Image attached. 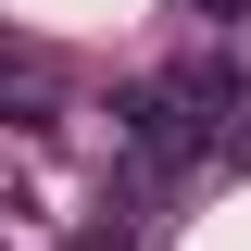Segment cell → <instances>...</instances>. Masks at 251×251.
I'll return each instance as SVG.
<instances>
[{"label":"cell","mask_w":251,"mask_h":251,"mask_svg":"<svg viewBox=\"0 0 251 251\" xmlns=\"http://www.w3.org/2000/svg\"><path fill=\"white\" fill-rule=\"evenodd\" d=\"M113 138H126V163H138V176H188V163H214V126L188 113L163 75L113 88Z\"/></svg>","instance_id":"6da1fadb"},{"label":"cell","mask_w":251,"mask_h":251,"mask_svg":"<svg viewBox=\"0 0 251 251\" xmlns=\"http://www.w3.org/2000/svg\"><path fill=\"white\" fill-rule=\"evenodd\" d=\"M163 88H176V100H188V113H201V126H214V151H226V126L251 113V75H239V63H226V50H188L176 75H163Z\"/></svg>","instance_id":"7a4b0ae2"},{"label":"cell","mask_w":251,"mask_h":251,"mask_svg":"<svg viewBox=\"0 0 251 251\" xmlns=\"http://www.w3.org/2000/svg\"><path fill=\"white\" fill-rule=\"evenodd\" d=\"M163 226H151V201H100L88 226H75V251H151Z\"/></svg>","instance_id":"3957f363"},{"label":"cell","mask_w":251,"mask_h":251,"mask_svg":"<svg viewBox=\"0 0 251 251\" xmlns=\"http://www.w3.org/2000/svg\"><path fill=\"white\" fill-rule=\"evenodd\" d=\"M214 176H251V113L226 126V151H214Z\"/></svg>","instance_id":"277c9868"},{"label":"cell","mask_w":251,"mask_h":251,"mask_svg":"<svg viewBox=\"0 0 251 251\" xmlns=\"http://www.w3.org/2000/svg\"><path fill=\"white\" fill-rule=\"evenodd\" d=\"M188 13H201V25H251V0H188Z\"/></svg>","instance_id":"5b68a950"}]
</instances>
